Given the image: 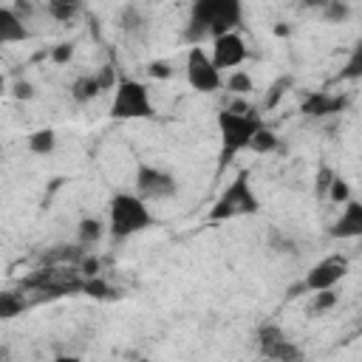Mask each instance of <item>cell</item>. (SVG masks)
Segmentation results:
<instances>
[{
    "mask_svg": "<svg viewBox=\"0 0 362 362\" xmlns=\"http://www.w3.org/2000/svg\"><path fill=\"white\" fill-rule=\"evenodd\" d=\"M71 57H74V45H71V42H59V45L51 51V59H54V62H59V65H62V62H68Z\"/></svg>",
    "mask_w": 362,
    "mask_h": 362,
    "instance_id": "cell-29",
    "label": "cell"
},
{
    "mask_svg": "<svg viewBox=\"0 0 362 362\" xmlns=\"http://www.w3.org/2000/svg\"><path fill=\"white\" fill-rule=\"evenodd\" d=\"M359 76H362V42L354 45V51H351L345 68L339 71V79H359Z\"/></svg>",
    "mask_w": 362,
    "mask_h": 362,
    "instance_id": "cell-21",
    "label": "cell"
},
{
    "mask_svg": "<svg viewBox=\"0 0 362 362\" xmlns=\"http://www.w3.org/2000/svg\"><path fill=\"white\" fill-rule=\"evenodd\" d=\"M260 209V201L252 189V178L249 170H238V175L223 187V192L215 198V204L209 206V221H229V218H240V215H255Z\"/></svg>",
    "mask_w": 362,
    "mask_h": 362,
    "instance_id": "cell-4",
    "label": "cell"
},
{
    "mask_svg": "<svg viewBox=\"0 0 362 362\" xmlns=\"http://www.w3.org/2000/svg\"><path fill=\"white\" fill-rule=\"evenodd\" d=\"M147 74L156 76V79H167V76H173V68H170V62H164V59H153V62L147 65Z\"/></svg>",
    "mask_w": 362,
    "mask_h": 362,
    "instance_id": "cell-27",
    "label": "cell"
},
{
    "mask_svg": "<svg viewBox=\"0 0 362 362\" xmlns=\"http://www.w3.org/2000/svg\"><path fill=\"white\" fill-rule=\"evenodd\" d=\"M28 37H31V31H28L25 20L11 6H3L0 8V42H23Z\"/></svg>",
    "mask_w": 362,
    "mask_h": 362,
    "instance_id": "cell-13",
    "label": "cell"
},
{
    "mask_svg": "<svg viewBox=\"0 0 362 362\" xmlns=\"http://www.w3.org/2000/svg\"><path fill=\"white\" fill-rule=\"evenodd\" d=\"M178 192V181L173 173L153 167V164H139L136 167V195L144 201H167Z\"/></svg>",
    "mask_w": 362,
    "mask_h": 362,
    "instance_id": "cell-6",
    "label": "cell"
},
{
    "mask_svg": "<svg viewBox=\"0 0 362 362\" xmlns=\"http://www.w3.org/2000/svg\"><path fill=\"white\" fill-rule=\"evenodd\" d=\"M82 291H88L90 297H99V300H105V297H113V294H116V291H113L107 283H102L99 277H90V280L85 283V288H82Z\"/></svg>",
    "mask_w": 362,
    "mask_h": 362,
    "instance_id": "cell-25",
    "label": "cell"
},
{
    "mask_svg": "<svg viewBox=\"0 0 362 362\" xmlns=\"http://www.w3.org/2000/svg\"><path fill=\"white\" fill-rule=\"evenodd\" d=\"M243 59H246V42H243V37L238 31L212 40V62H215L218 71L238 68Z\"/></svg>",
    "mask_w": 362,
    "mask_h": 362,
    "instance_id": "cell-10",
    "label": "cell"
},
{
    "mask_svg": "<svg viewBox=\"0 0 362 362\" xmlns=\"http://www.w3.org/2000/svg\"><path fill=\"white\" fill-rule=\"evenodd\" d=\"M187 82H189V88L198 90V93H215V90H221V85H223L221 71L215 68L212 57H209L201 45L189 48V54H187Z\"/></svg>",
    "mask_w": 362,
    "mask_h": 362,
    "instance_id": "cell-7",
    "label": "cell"
},
{
    "mask_svg": "<svg viewBox=\"0 0 362 362\" xmlns=\"http://www.w3.org/2000/svg\"><path fill=\"white\" fill-rule=\"evenodd\" d=\"M328 235L337 238V240H354V238H362V201L351 198V201L342 206L339 218L328 226Z\"/></svg>",
    "mask_w": 362,
    "mask_h": 362,
    "instance_id": "cell-11",
    "label": "cell"
},
{
    "mask_svg": "<svg viewBox=\"0 0 362 362\" xmlns=\"http://www.w3.org/2000/svg\"><path fill=\"white\" fill-rule=\"evenodd\" d=\"M334 305H337V294H334V288H328V291H317V294H314L311 311L322 314V311H328V308H334Z\"/></svg>",
    "mask_w": 362,
    "mask_h": 362,
    "instance_id": "cell-24",
    "label": "cell"
},
{
    "mask_svg": "<svg viewBox=\"0 0 362 362\" xmlns=\"http://www.w3.org/2000/svg\"><path fill=\"white\" fill-rule=\"evenodd\" d=\"M226 88H229L232 93H238V96H246V93H252L255 82H252V76H249L246 71H232V74L226 76Z\"/></svg>",
    "mask_w": 362,
    "mask_h": 362,
    "instance_id": "cell-20",
    "label": "cell"
},
{
    "mask_svg": "<svg viewBox=\"0 0 362 362\" xmlns=\"http://www.w3.org/2000/svg\"><path fill=\"white\" fill-rule=\"evenodd\" d=\"M331 204H348L351 201V187H348V181L345 178H334L331 181V187H328V195H325Z\"/></svg>",
    "mask_w": 362,
    "mask_h": 362,
    "instance_id": "cell-22",
    "label": "cell"
},
{
    "mask_svg": "<svg viewBox=\"0 0 362 362\" xmlns=\"http://www.w3.org/2000/svg\"><path fill=\"white\" fill-rule=\"evenodd\" d=\"M345 274H348V260H345L342 255H331V257H325V260H320L317 266L308 269L303 286H305V291H311V294L328 291V288H334Z\"/></svg>",
    "mask_w": 362,
    "mask_h": 362,
    "instance_id": "cell-9",
    "label": "cell"
},
{
    "mask_svg": "<svg viewBox=\"0 0 362 362\" xmlns=\"http://www.w3.org/2000/svg\"><path fill=\"white\" fill-rule=\"evenodd\" d=\"M102 93V88H99V79H96V74L90 76V74H85V76H79V79H74V85H71V96L76 99V102H90L93 96H99Z\"/></svg>",
    "mask_w": 362,
    "mask_h": 362,
    "instance_id": "cell-14",
    "label": "cell"
},
{
    "mask_svg": "<svg viewBox=\"0 0 362 362\" xmlns=\"http://www.w3.org/2000/svg\"><path fill=\"white\" fill-rule=\"evenodd\" d=\"M54 147H57V133H54L51 127L34 130V133L28 136V150L37 153V156H48V153H54Z\"/></svg>",
    "mask_w": 362,
    "mask_h": 362,
    "instance_id": "cell-15",
    "label": "cell"
},
{
    "mask_svg": "<svg viewBox=\"0 0 362 362\" xmlns=\"http://www.w3.org/2000/svg\"><path fill=\"white\" fill-rule=\"evenodd\" d=\"M334 178H337L334 170H331L328 164H322V167L317 170V178H314V192H317L320 198H325V195H328V187H331Z\"/></svg>",
    "mask_w": 362,
    "mask_h": 362,
    "instance_id": "cell-23",
    "label": "cell"
},
{
    "mask_svg": "<svg viewBox=\"0 0 362 362\" xmlns=\"http://www.w3.org/2000/svg\"><path fill=\"white\" fill-rule=\"evenodd\" d=\"M102 232H105V226L99 218H82L76 226V240H79V246H93L102 238Z\"/></svg>",
    "mask_w": 362,
    "mask_h": 362,
    "instance_id": "cell-16",
    "label": "cell"
},
{
    "mask_svg": "<svg viewBox=\"0 0 362 362\" xmlns=\"http://www.w3.org/2000/svg\"><path fill=\"white\" fill-rule=\"evenodd\" d=\"M263 127L260 113L255 110H221L218 113V133H221V153H218V170H223L238 153L249 150L255 133Z\"/></svg>",
    "mask_w": 362,
    "mask_h": 362,
    "instance_id": "cell-2",
    "label": "cell"
},
{
    "mask_svg": "<svg viewBox=\"0 0 362 362\" xmlns=\"http://www.w3.org/2000/svg\"><path fill=\"white\" fill-rule=\"evenodd\" d=\"M96 269H99V263H96L93 257H85V263H82V272H85V274H90V277H96Z\"/></svg>",
    "mask_w": 362,
    "mask_h": 362,
    "instance_id": "cell-32",
    "label": "cell"
},
{
    "mask_svg": "<svg viewBox=\"0 0 362 362\" xmlns=\"http://www.w3.org/2000/svg\"><path fill=\"white\" fill-rule=\"evenodd\" d=\"M45 11H48L54 20L68 23V20L79 11V6H76V3H68V0H48V3H45Z\"/></svg>",
    "mask_w": 362,
    "mask_h": 362,
    "instance_id": "cell-18",
    "label": "cell"
},
{
    "mask_svg": "<svg viewBox=\"0 0 362 362\" xmlns=\"http://www.w3.org/2000/svg\"><path fill=\"white\" fill-rule=\"evenodd\" d=\"M257 345H260V354L269 359V362H305L300 345H294L277 325H263L260 334H257Z\"/></svg>",
    "mask_w": 362,
    "mask_h": 362,
    "instance_id": "cell-8",
    "label": "cell"
},
{
    "mask_svg": "<svg viewBox=\"0 0 362 362\" xmlns=\"http://www.w3.org/2000/svg\"><path fill=\"white\" fill-rule=\"evenodd\" d=\"M96 79H99V88H102V90H110V88H116V85H119L116 71H113L110 65H105V68L96 74Z\"/></svg>",
    "mask_w": 362,
    "mask_h": 362,
    "instance_id": "cell-28",
    "label": "cell"
},
{
    "mask_svg": "<svg viewBox=\"0 0 362 362\" xmlns=\"http://www.w3.org/2000/svg\"><path fill=\"white\" fill-rule=\"evenodd\" d=\"M345 96H337V93H308L300 105V110L311 119H322V116H331V113H339L345 107Z\"/></svg>",
    "mask_w": 362,
    "mask_h": 362,
    "instance_id": "cell-12",
    "label": "cell"
},
{
    "mask_svg": "<svg viewBox=\"0 0 362 362\" xmlns=\"http://www.w3.org/2000/svg\"><path fill=\"white\" fill-rule=\"evenodd\" d=\"M280 147V139H277V133L274 130H269L266 124L255 133V139H252V144H249V150L252 153H274Z\"/></svg>",
    "mask_w": 362,
    "mask_h": 362,
    "instance_id": "cell-17",
    "label": "cell"
},
{
    "mask_svg": "<svg viewBox=\"0 0 362 362\" xmlns=\"http://www.w3.org/2000/svg\"><path fill=\"white\" fill-rule=\"evenodd\" d=\"M31 93H34V88H31L28 82H17V85H14V96H17V99H31Z\"/></svg>",
    "mask_w": 362,
    "mask_h": 362,
    "instance_id": "cell-31",
    "label": "cell"
},
{
    "mask_svg": "<svg viewBox=\"0 0 362 362\" xmlns=\"http://www.w3.org/2000/svg\"><path fill=\"white\" fill-rule=\"evenodd\" d=\"M51 362H82L79 356H74V354H59V356H54Z\"/></svg>",
    "mask_w": 362,
    "mask_h": 362,
    "instance_id": "cell-33",
    "label": "cell"
},
{
    "mask_svg": "<svg viewBox=\"0 0 362 362\" xmlns=\"http://www.w3.org/2000/svg\"><path fill=\"white\" fill-rule=\"evenodd\" d=\"M110 119L127 122V119H156V107L150 102V90L144 82L119 76V85L113 88L110 102Z\"/></svg>",
    "mask_w": 362,
    "mask_h": 362,
    "instance_id": "cell-5",
    "label": "cell"
},
{
    "mask_svg": "<svg viewBox=\"0 0 362 362\" xmlns=\"http://www.w3.org/2000/svg\"><path fill=\"white\" fill-rule=\"evenodd\" d=\"M153 212L144 198L133 192H116L107 201V232L113 240H127L153 226Z\"/></svg>",
    "mask_w": 362,
    "mask_h": 362,
    "instance_id": "cell-3",
    "label": "cell"
},
{
    "mask_svg": "<svg viewBox=\"0 0 362 362\" xmlns=\"http://www.w3.org/2000/svg\"><path fill=\"white\" fill-rule=\"evenodd\" d=\"M240 20H243V6L238 0H195L189 6L181 37L189 42V48H195L204 40H218L223 34H232L240 25Z\"/></svg>",
    "mask_w": 362,
    "mask_h": 362,
    "instance_id": "cell-1",
    "label": "cell"
},
{
    "mask_svg": "<svg viewBox=\"0 0 362 362\" xmlns=\"http://www.w3.org/2000/svg\"><path fill=\"white\" fill-rule=\"evenodd\" d=\"M288 85H291V79H288V76H286V79H280V82H277V85L272 88V93H269V99H266V105H269V107H272V105H277V99H280V96L286 93L283 88H288Z\"/></svg>",
    "mask_w": 362,
    "mask_h": 362,
    "instance_id": "cell-30",
    "label": "cell"
},
{
    "mask_svg": "<svg viewBox=\"0 0 362 362\" xmlns=\"http://www.w3.org/2000/svg\"><path fill=\"white\" fill-rule=\"evenodd\" d=\"M25 308V300L20 297V294H14V291H3L0 294V317L3 320H11L14 314H20Z\"/></svg>",
    "mask_w": 362,
    "mask_h": 362,
    "instance_id": "cell-19",
    "label": "cell"
},
{
    "mask_svg": "<svg viewBox=\"0 0 362 362\" xmlns=\"http://www.w3.org/2000/svg\"><path fill=\"white\" fill-rule=\"evenodd\" d=\"M348 17V6L345 3H328L325 6V20L328 23H339V20H345Z\"/></svg>",
    "mask_w": 362,
    "mask_h": 362,
    "instance_id": "cell-26",
    "label": "cell"
}]
</instances>
